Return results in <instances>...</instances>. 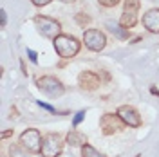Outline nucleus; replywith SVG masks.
Returning a JSON list of instances; mask_svg holds the SVG:
<instances>
[{"label": "nucleus", "mask_w": 159, "mask_h": 157, "mask_svg": "<svg viewBox=\"0 0 159 157\" xmlns=\"http://www.w3.org/2000/svg\"><path fill=\"white\" fill-rule=\"evenodd\" d=\"M83 118H85V110H80V112H76V116H74V119H72V125H74V127H78L80 123L83 121Z\"/></svg>", "instance_id": "dca6fc26"}, {"label": "nucleus", "mask_w": 159, "mask_h": 157, "mask_svg": "<svg viewBox=\"0 0 159 157\" xmlns=\"http://www.w3.org/2000/svg\"><path fill=\"white\" fill-rule=\"evenodd\" d=\"M99 127H101V132L105 136H110V134H116L119 130H123V127H127V125L121 121L118 114H103L99 119Z\"/></svg>", "instance_id": "6e6552de"}, {"label": "nucleus", "mask_w": 159, "mask_h": 157, "mask_svg": "<svg viewBox=\"0 0 159 157\" xmlns=\"http://www.w3.org/2000/svg\"><path fill=\"white\" fill-rule=\"evenodd\" d=\"M67 143L72 145V146H83V145H87V137L83 136V134H80L78 130H70L69 134H67Z\"/></svg>", "instance_id": "f8f14e48"}, {"label": "nucleus", "mask_w": 159, "mask_h": 157, "mask_svg": "<svg viewBox=\"0 0 159 157\" xmlns=\"http://www.w3.org/2000/svg\"><path fill=\"white\" fill-rule=\"evenodd\" d=\"M78 81H80V87L85 88V90H94V88H98L101 85L99 76L92 70H83L78 76Z\"/></svg>", "instance_id": "9d476101"}, {"label": "nucleus", "mask_w": 159, "mask_h": 157, "mask_svg": "<svg viewBox=\"0 0 159 157\" xmlns=\"http://www.w3.org/2000/svg\"><path fill=\"white\" fill-rule=\"evenodd\" d=\"M52 43H54V51L61 58H72L80 52V42L70 34H60L52 40Z\"/></svg>", "instance_id": "f257e3e1"}, {"label": "nucleus", "mask_w": 159, "mask_h": 157, "mask_svg": "<svg viewBox=\"0 0 159 157\" xmlns=\"http://www.w3.org/2000/svg\"><path fill=\"white\" fill-rule=\"evenodd\" d=\"M107 27L112 34H116L119 40H125L129 38V29H125L121 24H114V22H107Z\"/></svg>", "instance_id": "ddd939ff"}, {"label": "nucleus", "mask_w": 159, "mask_h": 157, "mask_svg": "<svg viewBox=\"0 0 159 157\" xmlns=\"http://www.w3.org/2000/svg\"><path fill=\"white\" fill-rule=\"evenodd\" d=\"M36 85H38L40 90H42L43 94H47L49 98H60V96L65 92L61 81L56 79L54 76H42V78L36 79Z\"/></svg>", "instance_id": "7ed1b4c3"}, {"label": "nucleus", "mask_w": 159, "mask_h": 157, "mask_svg": "<svg viewBox=\"0 0 159 157\" xmlns=\"http://www.w3.org/2000/svg\"><path fill=\"white\" fill-rule=\"evenodd\" d=\"M27 56H29V60L33 61V63H38V54H36L33 49H27Z\"/></svg>", "instance_id": "a211bd4d"}, {"label": "nucleus", "mask_w": 159, "mask_h": 157, "mask_svg": "<svg viewBox=\"0 0 159 157\" xmlns=\"http://www.w3.org/2000/svg\"><path fill=\"white\" fill-rule=\"evenodd\" d=\"M9 136H13V130H6V132H2V139L9 137Z\"/></svg>", "instance_id": "5701e85b"}, {"label": "nucleus", "mask_w": 159, "mask_h": 157, "mask_svg": "<svg viewBox=\"0 0 159 157\" xmlns=\"http://www.w3.org/2000/svg\"><path fill=\"white\" fill-rule=\"evenodd\" d=\"M143 25L150 33H159V9H150L143 15Z\"/></svg>", "instance_id": "9b49d317"}, {"label": "nucleus", "mask_w": 159, "mask_h": 157, "mask_svg": "<svg viewBox=\"0 0 159 157\" xmlns=\"http://www.w3.org/2000/svg\"><path fill=\"white\" fill-rule=\"evenodd\" d=\"M63 150V139L58 134H47L42 143V155L43 157H58Z\"/></svg>", "instance_id": "20e7f679"}, {"label": "nucleus", "mask_w": 159, "mask_h": 157, "mask_svg": "<svg viewBox=\"0 0 159 157\" xmlns=\"http://www.w3.org/2000/svg\"><path fill=\"white\" fill-rule=\"evenodd\" d=\"M83 42H85V47L94 52H99V51L105 49L107 45V36L98 29H87L83 33Z\"/></svg>", "instance_id": "423d86ee"}, {"label": "nucleus", "mask_w": 159, "mask_h": 157, "mask_svg": "<svg viewBox=\"0 0 159 157\" xmlns=\"http://www.w3.org/2000/svg\"><path fill=\"white\" fill-rule=\"evenodd\" d=\"M34 24H36V29L42 36H45V38H51L54 40L56 36H60V22H56L54 18H49V16H42L38 15L36 18H34Z\"/></svg>", "instance_id": "f03ea898"}, {"label": "nucleus", "mask_w": 159, "mask_h": 157, "mask_svg": "<svg viewBox=\"0 0 159 157\" xmlns=\"http://www.w3.org/2000/svg\"><path fill=\"white\" fill-rule=\"evenodd\" d=\"M76 20H78L80 24H89V16H83V15H78V16H76Z\"/></svg>", "instance_id": "4be33fe9"}, {"label": "nucleus", "mask_w": 159, "mask_h": 157, "mask_svg": "<svg viewBox=\"0 0 159 157\" xmlns=\"http://www.w3.org/2000/svg\"><path fill=\"white\" fill-rule=\"evenodd\" d=\"M60 2H65V4H72L74 0H60Z\"/></svg>", "instance_id": "393cba45"}, {"label": "nucleus", "mask_w": 159, "mask_h": 157, "mask_svg": "<svg viewBox=\"0 0 159 157\" xmlns=\"http://www.w3.org/2000/svg\"><path fill=\"white\" fill-rule=\"evenodd\" d=\"M138 13H139V0H125V7H123V15H121L119 24L125 29L134 27L136 22H138Z\"/></svg>", "instance_id": "0eeeda50"}, {"label": "nucleus", "mask_w": 159, "mask_h": 157, "mask_svg": "<svg viewBox=\"0 0 159 157\" xmlns=\"http://www.w3.org/2000/svg\"><path fill=\"white\" fill-rule=\"evenodd\" d=\"M116 114L121 118V121H123L127 127H130V128L141 127V116H139V112H138L134 107L121 105V107L118 108V112H116Z\"/></svg>", "instance_id": "1a4fd4ad"}, {"label": "nucleus", "mask_w": 159, "mask_h": 157, "mask_svg": "<svg viewBox=\"0 0 159 157\" xmlns=\"http://www.w3.org/2000/svg\"><path fill=\"white\" fill-rule=\"evenodd\" d=\"M6 24H7V15H6V11L2 9V11H0V25H2V27H6Z\"/></svg>", "instance_id": "6ab92c4d"}, {"label": "nucleus", "mask_w": 159, "mask_h": 157, "mask_svg": "<svg viewBox=\"0 0 159 157\" xmlns=\"http://www.w3.org/2000/svg\"><path fill=\"white\" fill-rule=\"evenodd\" d=\"M150 92H152V94H157V96H159V90H157V88H154V87L150 88Z\"/></svg>", "instance_id": "b1692460"}, {"label": "nucleus", "mask_w": 159, "mask_h": 157, "mask_svg": "<svg viewBox=\"0 0 159 157\" xmlns=\"http://www.w3.org/2000/svg\"><path fill=\"white\" fill-rule=\"evenodd\" d=\"M98 2L103 6V7H114V6L119 4V0H98Z\"/></svg>", "instance_id": "f3484780"}, {"label": "nucleus", "mask_w": 159, "mask_h": 157, "mask_svg": "<svg viewBox=\"0 0 159 157\" xmlns=\"http://www.w3.org/2000/svg\"><path fill=\"white\" fill-rule=\"evenodd\" d=\"M31 2H33L34 6H38V7H42V6H47V4H49L51 0H31Z\"/></svg>", "instance_id": "aec40b11"}, {"label": "nucleus", "mask_w": 159, "mask_h": 157, "mask_svg": "<svg viewBox=\"0 0 159 157\" xmlns=\"http://www.w3.org/2000/svg\"><path fill=\"white\" fill-rule=\"evenodd\" d=\"M42 143H43V139H42V136H40V132L36 128H27L20 136V145L27 152H42Z\"/></svg>", "instance_id": "39448f33"}, {"label": "nucleus", "mask_w": 159, "mask_h": 157, "mask_svg": "<svg viewBox=\"0 0 159 157\" xmlns=\"http://www.w3.org/2000/svg\"><path fill=\"white\" fill-rule=\"evenodd\" d=\"M9 154H11V157H31L29 154L22 152L18 146H11V148H9Z\"/></svg>", "instance_id": "2eb2a0df"}, {"label": "nucleus", "mask_w": 159, "mask_h": 157, "mask_svg": "<svg viewBox=\"0 0 159 157\" xmlns=\"http://www.w3.org/2000/svg\"><path fill=\"white\" fill-rule=\"evenodd\" d=\"M38 105H40L42 108H45V110H49V112H52V114L56 112V110H54V107H51V105H47V103H42V101H38Z\"/></svg>", "instance_id": "412c9836"}, {"label": "nucleus", "mask_w": 159, "mask_h": 157, "mask_svg": "<svg viewBox=\"0 0 159 157\" xmlns=\"http://www.w3.org/2000/svg\"><path fill=\"white\" fill-rule=\"evenodd\" d=\"M81 157H105L103 154H99L94 146H90L89 143L81 146Z\"/></svg>", "instance_id": "4468645a"}]
</instances>
